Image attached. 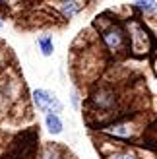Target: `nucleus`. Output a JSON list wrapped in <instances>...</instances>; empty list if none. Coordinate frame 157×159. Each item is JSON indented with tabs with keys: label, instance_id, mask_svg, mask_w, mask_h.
Instances as JSON below:
<instances>
[{
	"label": "nucleus",
	"instance_id": "f257e3e1",
	"mask_svg": "<svg viewBox=\"0 0 157 159\" xmlns=\"http://www.w3.org/2000/svg\"><path fill=\"white\" fill-rule=\"evenodd\" d=\"M33 101L39 111H43L47 115H56L62 111V103L58 101V97L47 89H35L33 91Z\"/></svg>",
	"mask_w": 157,
	"mask_h": 159
},
{
	"label": "nucleus",
	"instance_id": "f03ea898",
	"mask_svg": "<svg viewBox=\"0 0 157 159\" xmlns=\"http://www.w3.org/2000/svg\"><path fill=\"white\" fill-rule=\"evenodd\" d=\"M103 37H105V43L111 47V49H120L122 47V33L119 29L116 31H107Z\"/></svg>",
	"mask_w": 157,
	"mask_h": 159
},
{
	"label": "nucleus",
	"instance_id": "7ed1b4c3",
	"mask_svg": "<svg viewBox=\"0 0 157 159\" xmlns=\"http://www.w3.org/2000/svg\"><path fill=\"white\" fill-rule=\"evenodd\" d=\"M45 124H47V128H49L51 134H60L62 132V120L58 118V115H47Z\"/></svg>",
	"mask_w": 157,
	"mask_h": 159
},
{
	"label": "nucleus",
	"instance_id": "20e7f679",
	"mask_svg": "<svg viewBox=\"0 0 157 159\" xmlns=\"http://www.w3.org/2000/svg\"><path fill=\"white\" fill-rule=\"evenodd\" d=\"M39 47H41V52L45 54V57H51L52 54V49H54V45H52V39L51 37H39Z\"/></svg>",
	"mask_w": 157,
	"mask_h": 159
},
{
	"label": "nucleus",
	"instance_id": "39448f33",
	"mask_svg": "<svg viewBox=\"0 0 157 159\" xmlns=\"http://www.w3.org/2000/svg\"><path fill=\"white\" fill-rule=\"evenodd\" d=\"M82 2H62V12H64V16H68V18H72V16L76 12L82 10Z\"/></svg>",
	"mask_w": 157,
	"mask_h": 159
},
{
	"label": "nucleus",
	"instance_id": "423d86ee",
	"mask_svg": "<svg viewBox=\"0 0 157 159\" xmlns=\"http://www.w3.org/2000/svg\"><path fill=\"white\" fill-rule=\"evenodd\" d=\"M140 10H146V12H153L155 8H157V4L155 2H134Z\"/></svg>",
	"mask_w": 157,
	"mask_h": 159
},
{
	"label": "nucleus",
	"instance_id": "0eeeda50",
	"mask_svg": "<svg viewBox=\"0 0 157 159\" xmlns=\"http://www.w3.org/2000/svg\"><path fill=\"white\" fill-rule=\"evenodd\" d=\"M113 132L119 134V136H128V134H130V128H128V126H116Z\"/></svg>",
	"mask_w": 157,
	"mask_h": 159
},
{
	"label": "nucleus",
	"instance_id": "6e6552de",
	"mask_svg": "<svg viewBox=\"0 0 157 159\" xmlns=\"http://www.w3.org/2000/svg\"><path fill=\"white\" fill-rule=\"evenodd\" d=\"M109 159H136L132 153H114V155H111Z\"/></svg>",
	"mask_w": 157,
	"mask_h": 159
},
{
	"label": "nucleus",
	"instance_id": "1a4fd4ad",
	"mask_svg": "<svg viewBox=\"0 0 157 159\" xmlns=\"http://www.w3.org/2000/svg\"><path fill=\"white\" fill-rule=\"evenodd\" d=\"M45 159H56V152H52V149H47Z\"/></svg>",
	"mask_w": 157,
	"mask_h": 159
},
{
	"label": "nucleus",
	"instance_id": "9d476101",
	"mask_svg": "<svg viewBox=\"0 0 157 159\" xmlns=\"http://www.w3.org/2000/svg\"><path fill=\"white\" fill-rule=\"evenodd\" d=\"M0 27H2V18H0Z\"/></svg>",
	"mask_w": 157,
	"mask_h": 159
}]
</instances>
